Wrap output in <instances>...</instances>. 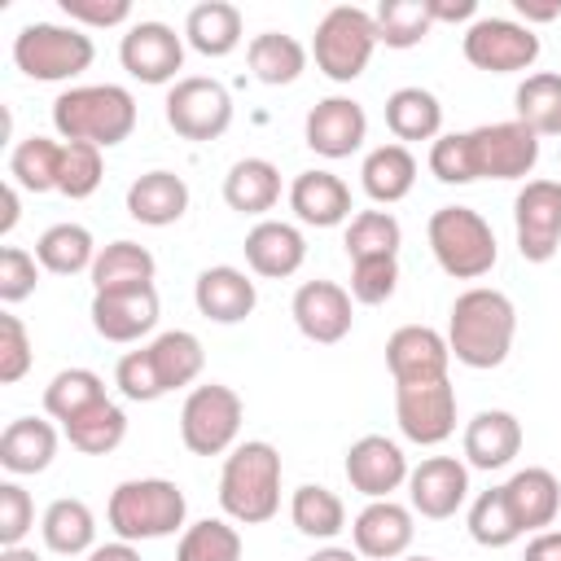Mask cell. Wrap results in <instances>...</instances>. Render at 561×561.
I'll return each instance as SVG.
<instances>
[{
    "instance_id": "obj_60",
    "label": "cell",
    "mask_w": 561,
    "mask_h": 561,
    "mask_svg": "<svg viewBox=\"0 0 561 561\" xmlns=\"http://www.w3.org/2000/svg\"><path fill=\"white\" fill-rule=\"evenodd\" d=\"M307 561H359V552H355V548H337V543H329V548L311 552Z\"/></svg>"
},
{
    "instance_id": "obj_55",
    "label": "cell",
    "mask_w": 561,
    "mask_h": 561,
    "mask_svg": "<svg viewBox=\"0 0 561 561\" xmlns=\"http://www.w3.org/2000/svg\"><path fill=\"white\" fill-rule=\"evenodd\" d=\"M430 13H434V26L438 22H478V4L473 0H430Z\"/></svg>"
},
{
    "instance_id": "obj_28",
    "label": "cell",
    "mask_w": 561,
    "mask_h": 561,
    "mask_svg": "<svg viewBox=\"0 0 561 561\" xmlns=\"http://www.w3.org/2000/svg\"><path fill=\"white\" fill-rule=\"evenodd\" d=\"M57 456V430L39 416H18L0 434V465L9 473H44Z\"/></svg>"
},
{
    "instance_id": "obj_3",
    "label": "cell",
    "mask_w": 561,
    "mask_h": 561,
    "mask_svg": "<svg viewBox=\"0 0 561 561\" xmlns=\"http://www.w3.org/2000/svg\"><path fill=\"white\" fill-rule=\"evenodd\" d=\"M219 508L241 522V526H259L272 522L280 508V451L263 438L237 443L224 460L219 473Z\"/></svg>"
},
{
    "instance_id": "obj_56",
    "label": "cell",
    "mask_w": 561,
    "mask_h": 561,
    "mask_svg": "<svg viewBox=\"0 0 561 561\" xmlns=\"http://www.w3.org/2000/svg\"><path fill=\"white\" fill-rule=\"evenodd\" d=\"M522 561H561V530H539V535L526 543Z\"/></svg>"
},
{
    "instance_id": "obj_22",
    "label": "cell",
    "mask_w": 561,
    "mask_h": 561,
    "mask_svg": "<svg viewBox=\"0 0 561 561\" xmlns=\"http://www.w3.org/2000/svg\"><path fill=\"white\" fill-rule=\"evenodd\" d=\"M245 263L254 276H267V280H285L302 267L307 259V241L294 224L285 219H259L250 232H245Z\"/></svg>"
},
{
    "instance_id": "obj_29",
    "label": "cell",
    "mask_w": 561,
    "mask_h": 561,
    "mask_svg": "<svg viewBox=\"0 0 561 561\" xmlns=\"http://www.w3.org/2000/svg\"><path fill=\"white\" fill-rule=\"evenodd\" d=\"M359 184H364V193L377 206L403 202L412 193V184H416V158H412V149L408 145H377L364 158V167H359Z\"/></svg>"
},
{
    "instance_id": "obj_58",
    "label": "cell",
    "mask_w": 561,
    "mask_h": 561,
    "mask_svg": "<svg viewBox=\"0 0 561 561\" xmlns=\"http://www.w3.org/2000/svg\"><path fill=\"white\" fill-rule=\"evenodd\" d=\"M88 561H140V552L127 543V539H114V543H101L88 552Z\"/></svg>"
},
{
    "instance_id": "obj_8",
    "label": "cell",
    "mask_w": 561,
    "mask_h": 561,
    "mask_svg": "<svg viewBox=\"0 0 561 561\" xmlns=\"http://www.w3.org/2000/svg\"><path fill=\"white\" fill-rule=\"evenodd\" d=\"M241 416L245 408L232 386H219V381L193 386L180 408V438L193 456H224L241 434Z\"/></svg>"
},
{
    "instance_id": "obj_17",
    "label": "cell",
    "mask_w": 561,
    "mask_h": 561,
    "mask_svg": "<svg viewBox=\"0 0 561 561\" xmlns=\"http://www.w3.org/2000/svg\"><path fill=\"white\" fill-rule=\"evenodd\" d=\"M447 364H451L447 337L430 324H403L386 337V368H390L394 386L438 381V377H447Z\"/></svg>"
},
{
    "instance_id": "obj_37",
    "label": "cell",
    "mask_w": 561,
    "mask_h": 561,
    "mask_svg": "<svg viewBox=\"0 0 561 561\" xmlns=\"http://www.w3.org/2000/svg\"><path fill=\"white\" fill-rule=\"evenodd\" d=\"M153 272H158V263H153V254L145 250V245H136V241H110L101 254H96V263H92V289L96 294H105V289H136V285H153Z\"/></svg>"
},
{
    "instance_id": "obj_49",
    "label": "cell",
    "mask_w": 561,
    "mask_h": 561,
    "mask_svg": "<svg viewBox=\"0 0 561 561\" xmlns=\"http://www.w3.org/2000/svg\"><path fill=\"white\" fill-rule=\"evenodd\" d=\"M114 381H118L123 399H131V403H153V399H162V394H167V390H162V381H158V373H153V359H149V351H145V346H140V351H127V355L118 359Z\"/></svg>"
},
{
    "instance_id": "obj_18",
    "label": "cell",
    "mask_w": 561,
    "mask_h": 561,
    "mask_svg": "<svg viewBox=\"0 0 561 561\" xmlns=\"http://www.w3.org/2000/svg\"><path fill=\"white\" fill-rule=\"evenodd\" d=\"M302 136L320 158H351L368 136V114L355 96H324L311 105Z\"/></svg>"
},
{
    "instance_id": "obj_9",
    "label": "cell",
    "mask_w": 561,
    "mask_h": 561,
    "mask_svg": "<svg viewBox=\"0 0 561 561\" xmlns=\"http://www.w3.org/2000/svg\"><path fill=\"white\" fill-rule=\"evenodd\" d=\"M465 140H469L473 180H526L539 162V136L517 118L482 123L465 131Z\"/></svg>"
},
{
    "instance_id": "obj_50",
    "label": "cell",
    "mask_w": 561,
    "mask_h": 561,
    "mask_svg": "<svg viewBox=\"0 0 561 561\" xmlns=\"http://www.w3.org/2000/svg\"><path fill=\"white\" fill-rule=\"evenodd\" d=\"M35 280H39V259L18 250V245H4L0 250V302H22L35 294Z\"/></svg>"
},
{
    "instance_id": "obj_35",
    "label": "cell",
    "mask_w": 561,
    "mask_h": 561,
    "mask_svg": "<svg viewBox=\"0 0 561 561\" xmlns=\"http://www.w3.org/2000/svg\"><path fill=\"white\" fill-rule=\"evenodd\" d=\"M39 535L53 552L61 557H79V552H92V539H96V517L83 500L75 495H61L44 508V522H39Z\"/></svg>"
},
{
    "instance_id": "obj_10",
    "label": "cell",
    "mask_w": 561,
    "mask_h": 561,
    "mask_svg": "<svg viewBox=\"0 0 561 561\" xmlns=\"http://www.w3.org/2000/svg\"><path fill=\"white\" fill-rule=\"evenodd\" d=\"M167 123L184 140H219L232 127V96L219 79L188 75L167 92Z\"/></svg>"
},
{
    "instance_id": "obj_14",
    "label": "cell",
    "mask_w": 561,
    "mask_h": 561,
    "mask_svg": "<svg viewBox=\"0 0 561 561\" xmlns=\"http://www.w3.org/2000/svg\"><path fill=\"white\" fill-rule=\"evenodd\" d=\"M118 61L131 79L158 88V83H171L175 70L184 66V39L167 22H136L118 44Z\"/></svg>"
},
{
    "instance_id": "obj_20",
    "label": "cell",
    "mask_w": 561,
    "mask_h": 561,
    "mask_svg": "<svg viewBox=\"0 0 561 561\" xmlns=\"http://www.w3.org/2000/svg\"><path fill=\"white\" fill-rule=\"evenodd\" d=\"M153 324H158V289L153 285L92 294V329L105 342H136Z\"/></svg>"
},
{
    "instance_id": "obj_32",
    "label": "cell",
    "mask_w": 561,
    "mask_h": 561,
    "mask_svg": "<svg viewBox=\"0 0 561 561\" xmlns=\"http://www.w3.org/2000/svg\"><path fill=\"white\" fill-rule=\"evenodd\" d=\"M145 351H149L153 373H158V381H162L167 394L180 390V386H193L202 377V368H206V351H202L197 333H188V329H167Z\"/></svg>"
},
{
    "instance_id": "obj_16",
    "label": "cell",
    "mask_w": 561,
    "mask_h": 561,
    "mask_svg": "<svg viewBox=\"0 0 561 561\" xmlns=\"http://www.w3.org/2000/svg\"><path fill=\"white\" fill-rule=\"evenodd\" d=\"M294 324L307 342H320V346H333L351 333L355 316H351V294L337 285V280H302L294 302Z\"/></svg>"
},
{
    "instance_id": "obj_23",
    "label": "cell",
    "mask_w": 561,
    "mask_h": 561,
    "mask_svg": "<svg viewBox=\"0 0 561 561\" xmlns=\"http://www.w3.org/2000/svg\"><path fill=\"white\" fill-rule=\"evenodd\" d=\"M193 302H197V311H202L206 320H215V324H241V320L254 311L259 289H254V280H250L241 267L219 263V267H206V272L193 280Z\"/></svg>"
},
{
    "instance_id": "obj_27",
    "label": "cell",
    "mask_w": 561,
    "mask_h": 561,
    "mask_svg": "<svg viewBox=\"0 0 561 561\" xmlns=\"http://www.w3.org/2000/svg\"><path fill=\"white\" fill-rule=\"evenodd\" d=\"M289 210L311 228H333L351 219V188L333 171H302L289 184Z\"/></svg>"
},
{
    "instance_id": "obj_24",
    "label": "cell",
    "mask_w": 561,
    "mask_h": 561,
    "mask_svg": "<svg viewBox=\"0 0 561 561\" xmlns=\"http://www.w3.org/2000/svg\"><path fill=\"white\" fill-rule=\"evenodd\" d=\"M522 451V421L504 408H482L465 425V460L473 469H504Z\"/></svg>"
},
{
    "instance_id": "obj_52",
    "label": "cell",
    "mask_w": 561,
    "mask_h": 561,
    "mask_svg": "<svg viewBox=\"0 0 561 561\" xmlns=\"http://www.w3.org/2000/svg\"><path fill=\"white\" fill-rule=\"evenodd\" d=\"M430 171L443 184H473V167H469V140L465 131H447L430 145Z\"/></svg>"
},
{
    "instance_id": "obj_45",
    "label": "cell",
    "mask_w": 561,
    "mask_h": 561,
    "mask_svg": "<svg viewBox=\"0 0 561 561\" xmlns=\"http://www.w3.org/2000/svg\"><path fill=\"white\" fill-rule=\"evenodd\" d=\"M175 561H241V535L224 517L193 522L175 543Z\"/></svg>"
},
{
    "instance_id": "obj_13",
    "label": "cell",
    "mask_w": 561,
    "mask_h": 561,
    "mask_svg": "<svg viewBox=\"0 0 561 561\" xmlns=\"http://www.w3.org/2000/svg\"><path fill=\"white\" fill-rule=\"evenodd\" d=\"M517 254L526 263H548L561 245V184L557 180H526L513 202Z\"/></svg>"
},
{
    "instance_id": "obj_38",
    "label": "cell",
    "mask_w": 561,
    "mask_h": 561,
    "mask_svg": "<svg viewBox=\"0 0 561 561\" xmlns=\"http://www.w3.org/2000/svg\"><path fill=\"white\" fill-rule=\"evenodd\" d=\"M66 438L83 456H105L127 438V412L114 399H101L88 412H79L75 421H66Z\"/></svg>"
},
{
    "instance_id": "obj_41",
    "label": "cell",
    "mask_w": 561,
    "mask_h": 561,
    "mask_svg": "<svg viewBox=\"0 0 561 561\" xmlns=\"http://www.w3.org/2000/svg\"><path fill=\"white\" fill-rule=\"evenodd\" d=\"M101 399H110L105 394V381L92 373V368H61L48 386H44V412L53 416V421H75L79 412H88L92 403H101Z\"/></svg>"
},
{
    "instance_id": "obj_6",
    "label": "cell",
    "mask_w": 561,
    "mask_h": 561,
    "mask_svg": "<svg viewBox=\"0 0 561 561\" xmlns=\"http://www.w3.org/2000/svg\"><path fill=\"white\" fill-rule=\"evenodd\" d=\"M373 48H377V18L359 4H337L320 18L316 26V66L320 75H329L333 83H351L368 70L373 61Z\"/></svg>"
},
{
    "instance_id": "obj_53",
    "label": "cell",
    "mask_w": 561,
    "mask_h": 561,
    "mask_svg": "<svg viewBox=\"0 0 561 561\" xmlns=\"http://www.w3.org/2000/svg\"><path fill=\"white\" fill-rule=\"evenodd\" d=\"M35 526V504L18 482H0V548H18Z\"/></svg>"
},
{
    "instance_id": "obj_19",
    "label": "cell",
    "mask_w": 561,
    "mask_h": 561,
    "mask_svg": "<svg viewBox=\"0 0 561 561\" xmlns=\"http://www.w3.org/2000/svg\"><path fill=\"white\" fill-rule=\"evenodd\" d=\"M469 495V465H460L456 456H425L412 473H408V500L412 513L430 517V522H447Z\"/></svg>"
},
{
    "instance_id": "obj_42",
    "label": "cell",
    "mask_w": 561,
    "mask_h": 561,
    "mask_svg": "<svg viewBox=\"0 0 561 561\" xmlns=\"http://www.w3.org/2000/svg\"><path fill=\"white\" fill-rule=\"evenodd\" d=\"M289 517H294V526H298L307 539H333V535L346 526V504H342L329 486L302 482V486L294 491V500H289Z\"/></svg>"
},
{
    "instance_id": "obj_39",
    "label": "cell",
    "mask_w": 561,
    "mask_h": 561,
    "mask_svg": "<svg viewBox=\"0 0 561 561\" xmlns=\"http://www.w3.org/2000/svg\"><path fill=\"white\" fill-rule=\"evenodd\" d=\"M517 123H526L535 136H561V75L539 70L517 83Z\"/></svg>"
},
{
    "instance_id": "obj_48",
    "label": "cell",
    "mask_w": 561,
    "mask_h": 561,
    "mask_svg": "<svg viewBox=\"0 0 561 561\" xmlns=\"http://www.w3.org/2000/svg\"><path fill=\"white\" fill-rule=\"evenodd\" d=\"M399 285V254H377V259H355L351 263V298L364 307L390 302Z\"/></svg>"
},
{
    "instance_id": "obj_1",
    "label": "cell",
    "mask_w": 561,
    "mask_h": 561,
    "mask_svg": "<svg viewBox=\"0 0 561 561\" xmlns=\"http://www.w3.org/2000/svg\"><path fill=\"white\" fill-rule=\"evenodd\" d=\"M513 333H517V307L508 294L473 285L451 302L447 351L465 368H500L513 351Z\"/></svg>"
},
{
    "instance_id": "obj_21",
    "label": "cell",
    "mask_w": 561,
    "mask_h": 561,
    "mask_svg": "<svg viewBox=\"0 0 561 561\" xmlns=\"http://www.w3.org/2000/svg\"><path fill=\"white\" fill-rule=\"evenodd\" d=\"M412 508L394 504V500H368L355 522H351V539H355V552L359 557H373V561H394L412 548Z\"/></svg>"
},
{
    "instance_id": "obj_26",
    "label": "cell",
    "mask_w": 561,
    "mask_h": 561,
    "mask_svg": "<svg viewBox=\"0 0 561 561\" xmlns=\"http://www.w3.org/2000/svg\"><path fill=\"white\" fill-rule=\"evenodd\" d=\"M184 210H188V184L175 171H145L127 188V215L136 224L167 228V224L184 219Z\"/></svg>"
},
{
    "instance_id": "obj_31",
    "label": "cell",
    "mask_w": 561,
    "mask_h": 561,
    "mask_svg": "<svg viewBox=\"0 0 561 561\" xmlns=\"http://www.w3.org/2000/svg\"><path fill=\"white\" fill-rule=\"evenodd\" d=\"M184 39L202 57H228L241 44V9L228 0H202L184 18Z\"/></svg>"
},
{
    "instance_id": "obj_62",
    "label": "cell",
    "mask_w": 561,
    "mask_h": 561,
    "mask_svg": "<svg viewBox=\"0 0 561 561\" xmlns=\"http://www.w3.org/2000/svg\"><path fill=\"white\" fill-rule=\"evenodd\" d=\"M403 561H438V557H403Z\"/></svg>"
},
{
    "instance_id": "obj_30",
    "label": "cell",
    "mask_w": 561,
    "mask_h": 561,
    "mask_svg": "<svg viewBox=\"0 0 561 561\" xmlns=\"http://www.w3.org/2000/svg\"><path fill=\"white\" fill-rule=\"evenodd\" d=\"M224 202L241 215H267L280 202V171L267 158H241L224 175Z\"/></svg>"
},
{
    "instance_id": "obj_34",
    "label": "cell",
    "mask_w": 561,
    "mask_h": 561,
    "mask_svg": "<svg viewBox=\"0 0 561 561\" xmlns=\"http://www.w3.org/2000/svg\"><path fill=\"white\" fill-rule=\"evenodd\" d=\"M96 254H101V250H96V241H92V232H88L83 224H53V228H44L39 241H35V259H39V267L53 272V276L92 272Z\"/></svg>"
},
{
    "instance_id": "obj_36",
    "label": "cell",
    "mask_w": 561,
    "mask_h": 561,
    "mask_svg": "<svg viewBox=\"0 0 561 561\" xmlns=\"http://www.w3.org/2000/svg\"><path fill=\"white\" fill-rule=\"evenodd\" d=\"M245 61H250L259 83L280 88V83H294L307 70V48L294 35H285V31H263V35L250 39Z\"/></svg>"
},
{
    "instance_id": "obj_46",
    "label": "cell",
    "mask_w": 561,
    "mask_h": 561,
    "mask_svg": "<svg viewBox=\"0 0 561 561\" xmlns=\"http://www.w3.org/2000/svg\"><path fill=\"white\" fill-rule=\"evenodd\" d=\"M399 241H403V228H399V219L390 210H359L346 224L351 263L355 259H377V254H399Z\"/></svg>"
},
{
    "instance_id": "obj_7",
    "label": "cell",
    "mask_w": 561,
    "mask_h": 561,
    "mask_svg": "<svg viewBox=\"0 0 561 561\" xmlns=\"http://www.w3.org/2000/svg\"><path fill=\"white\" fill-rule=\"evenodd\" d=\"M96 48L79 26H57V22H31L13 35V61L26 79L39 83H61L75 79L92 66Z\"/></svg>"
},
{
    "instance_id": "obj_59",
    "label": "cell",
    "mask_w": 561,
    "mask_h": 561,
    "mask_svg": "<svg viewBox=\"0 0 561 561\" xmlns=\"http://www.w3.org/2000/svg\"><path fill=\"white\" fill-rule=\"evenodd\" d=\"M0 202H4V215H0V237H9V232H13V224H18V184H13V180L0 188Z\"/></svg>"
},
{
    "instance_id": "obj_61",
    "label": "cell",
    "mask_w": 561,
    "mask_h": 561,
    "mask_svg": "<svg viewBox=\"0 0 561 561\" xmlns=\"http://www.w3.org/2000/svg\"><path fill=\"white\" fill-rule=\"evenodd\" d=\"M0 561H44V557L35 548H22L18 543V548H0Z\"/></svg>"
},
{
    "instance_id": "obj_44",
    "label": "cell",
    "mask_w": 561,
    "mask_h": 561,
    "mask_svg": "<svg viewBox=\"0 0 561 561\" xmlns=\"http://www.w3.org/2000/svg\"><path fill=\"white\" fill-rule=\"evenodd\" d=\"M469 535H473V543H482V548H508V543L522 539V526H517V517H513V508H508L504 486H491V491H482V495L469 504Z\"/></svg>"
},
{
    "instance_id": "obj_51",
    "label": "cell",
    "mask_w": 561,
    "mask_h": 561,
    "mask_svg": "<svg viewBox=\"0 0 561 561\" xmlns=\"http://www.w3.org/2000/svg\"><path fill=\"white\" fill-rule=\"evenodd\" d=\"M31 359H35V351H31L26 324L4 311V316H0V381H4V386L22 381L26 368H31Z\"/></svg>"
},
{
    "instance_id": "obj_12",
    "label": "cell",
    "mask_w": 561,
    "mask_h": 561,
    "mask_svg": "<svg viewBox=\"0 0 561 561\" xmlns=\"http://www.w3.org/2000/svg\"><path fill=\"white\" fill-rule=\"evenodd\" d=\"M394 416H399V430L408 443L438 447L456 430V386L447 377L394 386Z\"/></svg>"
},
{
    "instance_id": "obj_2",
    "label": "cell",
    "mask_w": 561,
    "mask_h": 561,
    "mask_svg": "<svg viewBox=\"0 0 561 561\" xmlns=\"http://www.w3.org/2000/svg\"><path fill=\"white\" fill-rule=\"evenodd\" d=\"M53 127L61 131V140L70 145H123L136 127V96L118 83H83V88H66L53 101Z\"/></svg>"
},
{
    "instance_id": "obj_33",
    "label": "cell",
    "mask_w": 561,
    "mask_h": 561,
    "mask_svg": "<svg viewBox=\"0 0 561 561\" xmlns=\"http://www.w3.org/2000/svg\"><path fill=\"white\" fill-rule=\"evenodd\" d=\"M386 127L394 131V140H438L443 105L430 88H394L386 96Z\"/></svg>"
},
{
    "instance_id": "obj_4",
    "label": "cell",
    "mask_w": 561,
    "mask_h": 561,
    "mask_svg": "<svg viewBox=\"0 0 561 561\" xmlns=\"http://www.w3.org/2000/svg\"><path fill=\"white\" fill-rule=\"evenodd\" d=\"M184 513H188V500L167 478H127L110 491V508H105L110 530L127 543L175 535L184 526Z\"/></svg>"
},
{
    "instance_id": "obj_47",
    "label": "cell",
    "mask_w": 561,
    "mask_h": 561,
    "mask_svg": "<svg viewBox=\"0 0 561 561\" xmlns=\"http://www.w3.org/2000/svg\"><path fill=\"white\" fill-rule=\"evenodd\" d=\"M101 175H105V162H101V149L96 145H61V171H57V193H66L70 202H83L101 188Z\"/></svg>"
},
{
    "instance_id": "obj_5",
    "label": "cell",
    "mask_w": 561,
    "mask_h": 561,
    "mask_svg": "<svg viewBox=\"0 0 561 561\" xmlns=\"http://www.w3.org/2000/svg\"><path fill=\"white\" fill-rule=\"evenodd\" d=\"M430 250H434V263L456 276V280H478L495 267L500 259V245H495V232L491 224L473 210V206H438L430 215Z\"/></svg>"
},
{
    "instance_id": "obj_54",
    "label": "cell",
    "mask_w": 561,
    "mask_h": 561,
    "mask_svg": "<svg viewBox=\"0 0 561 561\" xmlns=\"http://www.w3.org/2000/svg\"><path fill=\"white\" fill-rule=\"evenodd\" d=\"M61 13L83 26H118L131 18L127 0H61Z\"/></svg>"
},
{
    "instance_id": "obj_25",
    "label": "cell",
    "mask_w": 561,
    "mask_h": 561,
    "mask_svg": "<svg viewBox=\"0 0 561 561\" xmlns=\"http://www.w3.org/2000/svg\"><path fill=\"white\" fill-rule=\"evenodd\" d=\"M504 495H508V508H513L522 535L526 530H535V535L548 530L557 522V513H561V482L552 478V469H539V465L517 469L504 482Z\"/></svg>"
},
{
    "instance_id": "obj_15",
    "label": "cell",
    "mask_w": 561,
    "mask_h": 561,
    "mask_svg": "<svg viewBox=\"0 0 561 561\" xmlns=\"http://www.w3.org/2000/svg\"><path fill=\"white\" fill-rule=\"evenodd\" d=\"M408 473L412 469L403 447L386 434H364L346 447V482L368 500H390V491H399Z\"/></svg>"
},
{
    "instance_id": "obj_11",
    "label": "cell",
    "mask_w": 561,
    "mask_h": 561,
    "mask_svg": "<svg viewBox=\"0 0 561 561\" xmlns=\"http://www.w3.org/2000/svg\"><path fill=\"white\" fill-rule=\"evenodd\" d=\"M465 61L491 75H517L539 61V35L513 18H478L465 31Z\"/></svg>"
},
{
    "instance_id": "obj_43",
    "label": "cell",
    "mask_w": 561,
    "mask_h": 561,
    "mask_svg": "<svg viewBox=\"0 0 561 561\" xmlns=\"http://www.w3.org/2000/svg\"><path fill=\"white\" fill-rule=\"evenodd\" d=\"M377 44L386 48H416L434 31L430 0H386L377 4Z\"/></svg>"
},
{
    "instance_id": "obj_57",
    "label": "cell",
    "mask_w": 561,
    "mask_h": 561,
    "mask_svg": "<svg viewBox=\"0 0 561 561\" xmlns=\"http://www.w3.org/2000/svg\"><path fill=\"white\" fill-rule=\"evenodd\" d=\"M513 9H517V18H522V26L561 18V0H552V4H539V0H513Z\"/></svg>"
},
{
    "instance_id": "obj_40",
    "label": "cell",
    "mask_w": 561,
    "mask_h": 561,
    "mask_svg": "<svg viewBox=\"0 0 561 561\" xmlns=\"http://www.w3.org/2000/svg\"><path fill=\"white\" fill-rule=\"evenodd\" d=\"M57 171H61V145L48 140V136H26L9 153V175L26 193H53Z\"/></svg>"
}]
</instances>
